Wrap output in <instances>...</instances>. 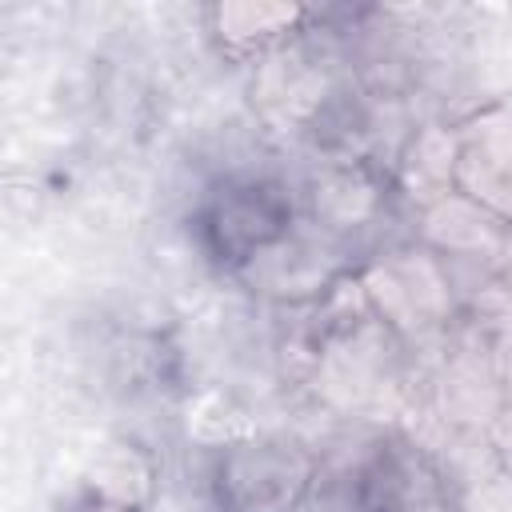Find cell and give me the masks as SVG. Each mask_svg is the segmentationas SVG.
Wrapping results in <instances>:
<instances>
[{"label":"cell","mask_w":512,"mask_h":512,"mask_svg":"<svg viewBox=\"0 0 512 512\" xmlns=\"http://www.w3.org/2000/svg\"><path fill=\"white\" fill-rule=\"evenodd\" d=\"M312 484V460L284 444H236L216 460L212 500L220 512H296Z\"/></svg>","instance_id":"cell-1"},{"label":"cell","mask_w":512,"mask_h":512,"mask_svg":"<svg viewBox=\"0 0 512 512\" xmlns=\"http://www.w3.org/2000/svg\"><path fill=\"white\" fill-rule=\"evenodd\" d=\"M348 512H460L440 472L408 444H380L352 480Z\"/></svg>","instance_id":"cell-2"},{"label":"cell","mask_w":512,"mask_h":512,"mask_svg":"<svg viewBox=\"0 0 512 512\" xmlns=\"http://www.w3.org/2000/svg\"><path fill=\"white\" fill-rule=\"evenodd\" d=\"M204 228L224 260H248L288 228V200L264 180L228 184L224 196L208 204Z\"/></svg>","instance_id":"cell-3"}]
</instances>
